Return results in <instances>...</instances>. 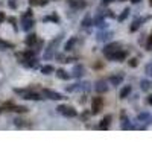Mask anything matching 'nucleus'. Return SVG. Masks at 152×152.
<instances>
[{"instance_id": "35", "label": "nucleus", "mask_w": 152, "mask_h": 152, "mask_svg": "<svg viewBox=\"0 0 152 152\" xmlns=\"http://www.w3.org/2000/svg\"><path fill=\"white\" fill-rule=\"evenodd\" d=\"M5 18H6V17H5V14H3V12H0V23H2Z\"/></svg>"}, {"instance_id": "39", "label": "nucleus", "mask_w": 152, "mask_h": 152, "mask_svg": "<svg viewBox=\"0 0 152 152\" xmlns=\"http://www.w3.org/2000/svg\"><path fill=\"white\" fill-rule=\"evenodd\" d=\"M132 3H138V2H142V0H131Z\"/></svg>"}, {"instance_id": "5", "label": "nucleus", "mask_w": 152, "mask_h": 152, "mask_svg": "<svg viewBox=\"0 0 152 152\" xmlns=\"http://www.w3.org/2000/svg\"><path fill=\"white\" fill-rule=\"evenodd\" d=\"M43 94L47 97V99H52V100H62L64 96L61 93H56V91H52V90H47V88H43Z\"/></svg>"}, {"instance_id": "30", "label": "nucleus", "mask_w": 152, "mask_h": 152, "mask_svg": "<svg viewBox=\"0 0 152 152\" xmlns=\"http://www.w3.org/2000/svg\"><path fill=\"white\" fill-rule=\"evenodd\" d=\"M146 49H148V50H152V34L149 35V40H148V44H146Z\"/></svg>"}, {"instance_id": "24", "label": "nucleus", "mask_w": 152, "mask_h": 152, "mask_svg": "<svg viewBox=\"0 0 152 152\" xmlns=\"http://www.w3.org/2000/svg\"><path fill=\"white\" fill-rule=\"evenodd\" d=\"M70 5L75 6V8H84L85 6V2H84V0H78V2H73V0H72Z\"/></svg>"}, {"instance_id": "37", "label": "nucleus", "mask_w": 152, "mask_h": 152, "mask_svg": "<svg viewBox=\"0 0 152 152\" xmlns=\"http://www.w3.org/2000/svg\"><path fill=\"white\" fill-rule=\"evenodd\" d=\"M148 104H149V105H152V94L148 97Z\"/></svg>"}, {"instance_id": "28", "label": "nucleus", "mask_w": 152, "mask_h": 152, "mask_svg": "<svg viewBox=\"0 0 152 152\" xmlns=\"http://www.w3.org/2000/svg\"><path fill=\"white\" fill-rule=\"evenodd\" d=\"M32 15H34V14H32V9H28V11L21 15V18H32Z\"/></svg>"}, {"instance_id": "36", "label": "nucleus", "mask_w": 152, "mask_h": 152, "mask_svg": "<svg viewBox=\"0 0 152 152\" xmlns=\"http://www.w3.org/2000/svg\"><path fill=\"white\" fill-rule=\"evenodd\" d=\"M38 2H40V0H29L31 5H38Z\"/></svg>"}, {"instance_id": "13", "label": "nucleus", "mask_w": 152, "mask_h": 152, "mask_svg": "<svg viewBox=\"0 0 152 152\" xmlns=\"http://www.w3.org/2000/svg\"><path fill=\"white\" fill-rule=\"evenodd\" d=\"M111 37H113L111 32H99L97 34V41H108Z\"/></svg>"}, {"instance_id": "15", "label": "nucleus", "mask_w": 152, "mask_h": 152, "mask_svg": "<svg viewBox=\"0 0 152 152\" xmlns=\"http://www.w3.org/2000/svg\"><path fill=\"white\" fill-rule=\"evenodd\" d=\"M148 18H149V17H146V18H140V20H135V21L131 24V28H129V29H131V32H135L138 28L142 26V23H143V21H146Z\"/></svg>"}, {"instance_id": "31", "label": "nucleus", "mask_w": 152, "mask_h": 152, "mask_svg": "<svg viewBox=\"0 0 152 152\" xmlns=\"http://www.w3.org/2000/svg\"><path fill=\"white\" fill-rule=\"evenodd\" d=\"M137 64H138V62H137V58L129 59V66H131V67H137Z\"/></svg>"}, {"instance_id": "29", "label": "nucleus", "mask_w": 152, "mask_h": 152, "mask_svg": "<svg viewBox=\"0 0 152 152\" xmlns=\"http://www.w3.org/2000/svg\"><path fill=\"white\" fill-rule=\"evenodd\" d=\"M145 72H146V75L149 76V78H152V64H148L146 69H145Z\"/></svg>"}, {"instance_id": "6", "label": "nucleus", "mask_w": 152, "mask_h": 152, "mask_svg": "<svg viewBox=\"0 0 152 152\" xmlns=\"http://www.w3.org/2000/svg\"><path fill=\"white\" fill-rule=\"evenodd\" d=\"M119 49H120V43H111V44H108V46L104 47V55L108 56V55H111L114 52H117Z\"/></svg>"}, {"instance_id": "1", "label": "nucleus", "mask_w": 152, "mask_h": 152, "mask_svg": "<svg viewBox=\"0 0 152 152\" xmlns=\"http://www.w3.org/2000/svg\"><path fill=\"white\" fill-rule=\"evenodd\" d=\"M14 93L21 96L23 99H28V100H40V99H43L41 94H38L34 90H29V88H14Z\"/></svg>"}, {"instance_id": "11", "label": "nucleus", "mask_w": 152, "mask_h": 152, "mask_svg": "<svg viewBox=\"0 0 152 152\" xmlns=\"http://www.w3.org/2000/svg\"><path fill=\"white\" fill-rule=\"evenodd\" d=\"M21 23H23V29L24 31H31V28L34 26V20L32 18H21Z\"/></svg>"}, {"instance_id": "25", "label": "nucleus", "mask_w": 152, "mask_h": 152, "mask_svg": "<svg viewBox=\"0 0 152 152\" xmlns=\"http://www.w3.org/2000/svg\"><path fill=\"white\" fill-rule=\"evenodd\" d=\"M129 12H131V11H129V8H126V9H123V12H122V14H120V17H119V21H123V20L126 18V17L129 15Z\"/></svg>"}, {"instance_id": "8", "label": "nucleus", "mask_w": 152, "mask_h": 152, "mask_svg": "<svg viewBox=\"0 0 152 152\" xmlns=\"http://www.w3.org/2000/svg\"><path fill=\"white\" fill-rule=\"evenodd\" d=\"M111 120H113V116H105L102 120H100V123H99V128L100 129H108L110 128V123H111Z\"/></svg>"}, {"instance_id": "7", "label": "nucleus", "mask_w": 152, "mask_h": 152, "mask_svg": "<svg viewBox=\"0 0 152 152\" xmlns=\"http://www.w3.org/2000/svg\"><path fill=\"white\" fill-rule=\"evenodd\" d=\"M137 120L138 122H145L146 125H149V123H152V116L149 113H140L137 116Z\"/></svg>"}, {"instance_id": "20", "label": "nucleus", "mask_w": 152, "mask_h": 152, "mask_svg": "<svg viewBox=\"0 0 152 152\" xmlns=\"http://www.w3.org/2000/svg\"><path fill=\"white\" fill-rule=\"evenodd\" d=\"M12 47H14V44H12V43L5 41V40H2V38H0V50H5V49H12Z\"/></svg>"}, {"instance_id": "14", "label": "nucleus", "mask_w": 152, "mask_h": 152, "mask_svg": "<svg viewBox=\"0 0 152 152\" xmlns=\"http://www.w3.org/2000/svg\"><path fill=\"white\" fill-rule=\"evenodd\" d=\"M76 43H78V38H76V37H72L70 40L66 43L64 49L67 50V52H69V50H73V47H75V44H76Z\"/></svg>"}, {"instance_id": "18", "label": "nucleus", "mask_w": 152, "mask_h": 152, "mask_svg": "<svg viewBox=\"0 0 152 152\" xmlns=\"http://www.w3.org/2000/svg\"><path fill=\"white\" fill-rule=\"evenodd\" d=\"M26 122H28V120H23V119H15V120H14L15 126H18V128H29L31 123H26Z\"/></svg>"}, {"instance_id": "17", "label": "nucleus", "mask_w": 152, "mask_h": 152, "mask_svg": "<svg viewBox=\"0 0 152 152\" xmlns=\"http://www.w3.org/2000/svg\"><path fill=\"white\" fill-rule=\"evenodd\" d=\"M140 88H142L143 91H149L151 88H152V82L148 81V79H143V81H140Z\"/></svg>"}, {"instance_id": "23", "label": "nucleus", "mask_w": 152, "mask_h": 152, "mask_svg": "<svg viewBox=\"0 0 152 152\" xmlns=\"http://www.w3.org/2000/svg\"><path fill=\"white\" fill-rule=\"evenodd\" d=\"M122 129H134V126L129 123V120L123 119V123H122Z\"/></svg>"}, {"instance_id": "21", "label": "nucleus", "mask_w": 152, "mask_h": 152, "mask_svg": "<svg viewBox=\"0 0 152 152\" xmlns=\"http://www.w3.org/2000/svg\"><path fill=\"white\" fill-rule=\"evenodd\" d=\"M56 76H58L59 79H69V78H70V75H69L66 70H62V69L56 70Z\"/></svg>"}, {"instance_id": "26", "label": "nucleus", "mask_w": 152, "mask_h": 152, "mask_svg": "<svg viewBox=\"0 0 152 152\" xmlns=\"http://www.w3.org/2000/svg\"><path fill=\"white\" fill-rule=\"evenodd\" d=\"M44 21H56V23H58V21H59V17H58L56 14H52V15L46 17V18H44Z\"/></svg>"}, {"instance_id": "4", "label": "nucleus", "mask_w": 152, "mask_h": 152, "mask_svg": "<svg viewBox=\"0 0 152 152\" xmlns=\"http://www.w3.org/2000/svg\"><path fill=\"white\" fill-rule=\"evenodd\" d=\"M104 107V97H93L91 99V113L93 114H97Z\"/></svg>"}, {"instance_id": "40", "label": "nucleus", "mask_w": 152, "mask_h": 152, "mask_svg": "<svg viewBox=\"0 0 152 152\" xmlns=\"http://www.w3.org/2000/svg\"><path fill=\"white\" fill-rule=\"evenodd\" d=\"M149 3H151V6H152V0H151V2H149Z\"/></svg>"}, {"instance_id": "32", "label": "nucleus", "mask_w": 152, "mask_h": 152, "mask_svg": "<svg viewBox=\"0 0 152 152\" xmlns=\"http://www.w3.org/2000/svg\"><path fill=\"white\" fill-rule=\"evenodd\" d=\"M8 20H9V21H11V23H12V26H14V29H17V24H15V23H17V21H15V18H14V17H9V18H8Z\"/></svg>"}, {"instance_id": "34", "label": "nucleus", "mask_w": 152, "mask_h": 152, "mask_svg": "<svg viewBox=\"0 0 152 152\" xmlns=\"http://www.w3.org/2000/svg\"><path fill=\"white\" fill-rule=\"evenodd\" d=\"M49 2H47V0H40V2H38V5H40V6H46Z\"/></svg>"}, {"instance_id": "38", "label": "nucleus", "mask_w": 152, "mask_h": 152, "mask_svg": "<svg viewBox=\"0 0 152 152\" xmlns=\"http://www.w3.org/2000/svg\"><path fill=\"white\" fill-rule=\"evenodd\" d=\"M111 2H114V0H102V3H105V5L107 3H111Z\"/></svg>"}, {"instance_id": "2", "label": "nucleus", "mask_w": 152, "mask_h": 152, "mask_svg": "<svg viewBox=\"0 0 152 152\" xmlns=\"http://www.w3.org/2000/svg\"><path fill=\"white\" fill-rule=\"evenodd\" d=\"M58 113L62 114V116H66V117H76L78 116V111H76L73 107H69V105H59Z\"/></svg>"}, {"instance_id": "27", "label": "nucleus", "mask_w": 152, "mask_h": 152, "mask_svg": "<svg viewBox=\"0 0 152 152\" xmlns=\"http://www.w3.org/2000/svg\"><path fill=\"white\" fill-rule=\"evenodd\" d=\"M90 24H91V17L87 15V17L82 20V26H90Z\"/></svg>"}, {"instance_id": "22", "label": "nucleus", "mask_w": 152, "mask_h": 152, "mask_svg": "<svg viewBox=\"0 0 152 152\" xmlns=\"http://www.w3.org/2000/svg\"><path fill=\"white\" fill-rule=\"evenodd\" d=\"M41 73H43V75L55 73V69H53V66H43V67H41Z\"/></svg>"}, {"instance_id": "33", "label": "nucleus", "mask_w": 152, "mask_h": 152, "mask_svg": "<svg viewBox=\"0 0 152 152\" xmlns=\"http://www.w3.org/2000/svg\"><path fill=\"white\" fill-rule=\"evenodd\" d=\"M9 6H11L12 9H15V8H17V3H15V0H9Z\"/></svg>"}, {"instance_id": "41", "label": "nucleus", "mask_w": 152, "mask_h": 152, "mask_svg": "<svg viewBox=\"0 0 152 152\" xmlns=\"http://www.w3.org/2000/svg\"><path fill=\"white\" fill-rule=\"evenodd\" d=\"M119 2H125V0H119Z\"/></svg>"}, {"instance_id": "3", "label": "nucleus", "mask_w": 152, "mask_h": 152, "mask_svg": "<svg viewBox=\"0 0 152 152\" xmlns=\"http://www.w3.org/2000/svg\"><path fill=\"white\" fill-rule=\"evenodd\" d=\"M126 56H128V52L126 50H122V49H119L117 52H114V53H111V55H108L107 58L110 59V61H119V62H122Z\"/></svg>"}, {"instance_id": "9", "label": "nucleus", "mask_w": 152, "mask_h": 152, "mask_svg": "<svg viewBox=\"0 0 152 152\" xmlns=\"http://www.w3.org/2000/svg\"><path fill=\"white\" fill-rule=\"evenodd\" d=\"M96 91L97 93H105V91H108V85H107V82L105 81H99L97 84H96Z\"/></svg>"}, {"instance_id": "10", "label": "nucleus", "mask_w": 152, "mask_h": 152, "mask_svg": "<svg viewBox=\"0 0 152 152\" xmlns=\"http://www.w3.org/2000/svg\"><path fill=\"white\" fill-rule=\"evenodd\" d=\"M122 81H123V75H122V73H120V75H113L111 78H110V82H111L113 85H120Z\"/></svg>"}, {"instance_id": "19", "label": "nucleus", "mask_w": 152, "mask_h": 152, "mask_svg": "<svg viewBox=\"0 0 152 152\" xmlns=\"http://www.w3.org/2000/svg\"><path fill=\"white\" fill-rule=\"evenodd\" d=\"M82 75H84V67L82 66H76L73 69V76H75V78H81Z\"/></svg>"}, {"instance_id": "12", "label": "nucleus", "mask_w": 152, "mask_h": 152, "mask_svg": "<svg viewBox=\"0 0 152 152\" xmlns=\"http://www.w3.org/2000/svg\"><path fill=\"white\" fill-rule=\"evenodd\" d=\"M37 41H38V38H37V35H35V34H29V35L26 37V40H24L26 46H34Z\"/></svg>"}, {"instance_id": "16", "label": "nucleus", "mask_w": 152, "mask_h": 152, "mask_svg": "<svg viewBox=\"0 0 152 152\" xmlns=\"http://www.w3.org/2000/svg\"><path fill=\"white\" fill-rule=\"evenodd\" d=\"M131 90H132V88H131V85H125L123 88H122V91H120V99H126V97H128L129 96V93H131Z\"/></svg>"}]
</instances>
